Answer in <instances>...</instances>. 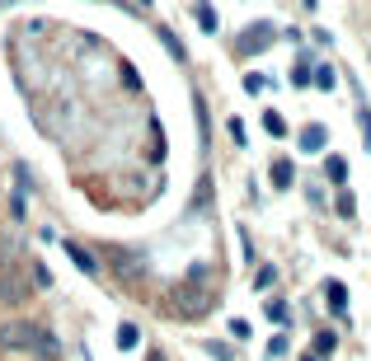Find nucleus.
<instances>
[{
    "label": "nucleus",
    "mask_w": 371,
    "mask_h": 361,
    "mask_svg": "<svg viewBox=\"0 0 371 361\" xmlns=\"http://www.w3.org/2000/svg\"><path fill=\"white\" fill-rule=\"evenodd\" d=\"M0 347H10V352H38V357H52L56 352L52 333L38 329V324H24V319H14V324L0 329Z\"/></svg>",
    "instance_id": "f257e3e1"
},
{
    "label": "nucleus",
    "mask_w": 371,
    "mask_h": 361,
    "mask_svg": "<svg viewBox=\"0 0 371 361\" xmlns=\"http://www.w3.org/2000/svg\"><path fill=\"white\" fill-rule=\"evenodd\" d=\"M174 300H184V314H202L207 300H212V291H207V267H193L188 282L174 291Z\"/></svg>",
    "instance_id": "f03ea898"
},
{
    "label": "nucleus",
    "mask_w": 371,
    "mask_h": 361,
    "mask_svg": "<svg viewBox=\"0 0 371 361\" xmlns=\"http://www.w3.org/2000/svg\"><path fill=\"white\" fill-rule=\"evenodd\" d=\"M0 300L5 305H24L28 300V282L19 272V263H0Z\"/></svg>",
    "instance_id": "7ed1b4c3"
},
{
    "label": "nucleus",
    "mask_w": 371,
    "mask_h": 361,
    "mask_svg": "<svg viewBox=\"0 0 371 361\" xmlns=\"http://www.w3.org/2000/svg\"><path fill=\"white\" fill-rule=\"evenodd\" d=\"M66 258L76 263V267L85 272V277H94V272H99V263H94V254H89L85 244H76V239H66Z\"/></svg>",
    "instance_id": "20e7f679"
},
{
    "label": "nucleus",
    "mask_w": 371,
    "mask_h": 361,
    "mask_svg": "<svg viewBox=\"0 0 371 361\" xmlns=\"http://www.w3.org/2000/svg\"><path fill=\"white\" fill-rule=\"evenodd\" d=\"M324 141H329L324 127H306V131H301V146H306V151H324Z\"/></svg>",
    "instance_id": "39448f33"
},
{
    "label": "nucleus",
    "mask_w": 371,
    "mask_h": 361,
    "mask_svg": "<svg viewBox=\"0 0 371 361\" xmlns=\"http://www.w3.org/2000/svg\"><path fill=\"white\" fill-rule=\"evenodd\" d=\"M292 160H277V164H273V183H277V188H292Z\"/></svg>",
    "instance_id": "423d86ee"
},
{
    "label": "nucleus",
    "mask_w": 371,
    "mask_h": 361,
    "mask_svg": "<svg viewBox=\"0 0 371 361\" xmlns=\"http://www.w3.org/2000/svg\"><path fill=\"white\" fill-rule=\"evenodd\" d=\"M315 85H319V89H334V85H339V80H334V66H319V71H315Z\"/></svg>",
    "instance_id": "0eeeda50"
},
{
    "label": "nucleus",
    "mask_w": 371,
    "mask_h": 361,
    "mask_svg": "<svg viewBox=\"0 0 371 361\" xmlns=\"http://www.w3.org/2000/svg\"><path fill=\"white\" fill-rule=\"evenodd\" d=\"M118 347H127V352L136 347V329H132V324H123V329H118Z\"/></svg>",
    "instance_id": "6e6552de"
},
{
    "label": "nucleus",
    "mask_w": 371,
    "mask_h": 361,
    "mask_svg": "<svg viewBox=\"0 0 371 361\" xmlns=\"http://www.w3.org/2000/svg\"><path fill=\"white\" fill-rule=\"evenodd\" d=\"M324 352H334V333H315V352L310 357H324Z\"/></svg>",
    "instance_id": "1a4fd4ad"
},
{
    "label": "nucleus",
    "mask_w": 371,
    "mask_h": 361,
    "mask_svg": "<svg viewBox=\"0 0 371 361\" xmlns=\"http://www.w3.org/2000/svg\"><path fill=\"white\" fill-rule=\"evenodd\" d=\"M329 305H334V309L348 305V300H343V282H329Z\"/></svg>",
    "instance_id": "9d476101"
},
{
    "label": "nucleus",
    "mask_w": 371,
    "mask_h": 361,
    "mask_svg": "<svg viewBox=\"0 0 371 361\" xmlns=\"http://www.w3.org/2000/svg\"><path fill=\"white\" fill-rule=\"evenodd\" d=\"M264 127L273 131V136H282V131H287V122H282V118H277V113H268V118H264Z\"/></svg>",
    "instance_id": "9b49d317"
},
{
    "label": "nucleus",
    "mask_w": 371,
    "mask_h": 361,
    "mask_svg": "<svg viewBox=\"0 0 371 361\" xmlns=\"http://www.w3.org/2000/svg\"><path fill=\"white\" fill-rule=\"evenodd\" d=\"M198 24H202L207 33H212V28H216V14H212V10H198Z\"/></svg>",
    "instance_id": "f8f14e48"
},
{
    "label": "nucleus",
    "mask_w": 371,
    "mask_h": 361,
    "mask_svg": "<svg viewBox=\"0 0 371 361\" xmlns=\"http://www.w3.org/2000/svg\"><path fill=\"white\" fill-rule=\"evenodd\" d=\"M362 131H367V146H371V108L362 113Z\"/></svg>",
    "instance_id": "ddd939ff"
},
{
    "label": "nucleus",
    "mask_w": 371,
    "mask_h": 361,
    "mask_svg": "<svg viewBox=\"0 0 371 361\" xmlns=\"http://www.w3.org/2000/svg\"><path fill=\"white\" fill-rule=\"evenodd\" d=\"M146 361H160V352H151V357H146Z\"/></svg>",
    "instance_id": "4468645a"
},
{
    "label": "nucleus",
    "mask_w": 371,
    "mask_h": 361,
    "mask_svg": "<svg viewBox=\"0 0 371 361\" xmlns=\"http://www.w3.org/2000/svg\"><path fill=\"white\" fill-rule=\"evenodd\" d=\"M301 361H319V357H301Z\"/></svg>",
    "instance_id": "2eb2a0df"
}]
</instances>
